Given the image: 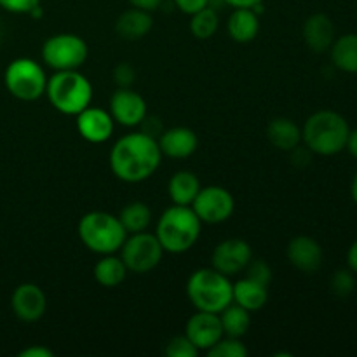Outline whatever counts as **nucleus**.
<instances>
[{"label":"nucleus","mask_w":357,"mask_h":357,"mask_svg":"<svg viewBox=\"0 0 357 357\" xmlns=\"http://www.w3.org/2000/svg\"><path fill=\"white\" fill-rule=\"evenodd\" d=\"M220 17L213 7H204L190 16V31L199 40H208L218 31Z\"/></svg>","instance_id":"cd10ccee"},{"label":"nucleus","mask_w":357,"mask_h":357,"mask_svg":"<svg viewBox=\"0 0 357 357\" xmlns=\"http://www.w3.org/2000/svg\"><path fill=\"white\" fill-rule=\"evenodd\" d=\"M349 122L333 110H319L310 115L302 128V143L312 153L323 157L337 155L347 145Z\"/></svg>","instance_id":"7ed1b4c3"},{"label":"nucleus","mask_w":357,"mask_h":357,"mask_svg":"<svg viewBox=\"0 0 357 357\" xmlns=\"http://www.w3.org/2000/svg\"><path fill=\"white\" fill-rule=\"evenodd\" d=\"M77 131L86 142L100 145V143L108 142L115 129V121L112 119L110 112L100 107H87L86 110L75 115Z\"/></svg>","instance_id":"2eb2a0df"},{"label":"nucleus","mask_w":357,"mask_h":357,"mask_svg":"<svg viewBox=\"0 0 357 357\" xmlns=\"http://www.w3.org/2000/svg\"><path fill=\"white\" fill-rule=\"evenodd\" d=\"M40 6V0H0V7L13 14H30Z\"/></svg>","instance_id":"72a5a7b5"},{"label":"nucleus","mask_w":357,"mask_h":357,"mask_svg":"<svg viewBox=\"0 0 357 357\" xmlns=\"http://www.w3.org/2000/svg\"><path fill=\"white\" fill-rule=\"evenodd\" d=\"M20 357H54V352L44 345H31V347L23 349L20 352Z\"/></svg>","instance_id":"4c0bfd02"},{"label":"nucleus","mask_w":357,"mask_h":357,"mask_svg":"<svg viewBox=\"0 0 357 357\" xmlns=\"http://www.w3.org/2000/svg\"><path fill=\"white\" fill-rule=\"evenodd\" d=\"M267 138L272 146L289 152L302 143V128L288 117H275L268 122Z\"/></svg>","instance_id":"412c9836"},{"label":"nucleus","mask_w":357,"mask_h":357,"mask_svg":"<svg viewBox=\"0 0 357 357\" xmlns=\"http://www.w3.org/2000/svg\"><path fill=\"white\" fill-rule=\"evenodd\" d=\"M47 79L42 65L31 58H16L7 65L3 82L10 96L21 101H37L45 94Z\"/></svg>","instance_id":"0eeeda50"},{"label":"nucleus","mask_w":357,"mask_h":357,"mask_svg":"<svg viewBox=\"0 0 357 357\" xmlns=\"http://www.w3.org/2000/svg\"><path fill=\"white\" fill-rule=\"evenodd\" d=\"M136 80V70L131 63L122 61L114 68V82L117 87H132Z\"/></svg>","instance_id":"473e14b6"},{"label":"nucleus","mask_w":357,"mask_h":357,"mask_svg":"<svg viewBox=\"0 0 357 357\" xmlns=\"http://www.w3.org/2000/svg\"><path fill=\"white\" fill-rule=\"evenodd\" d=\"M192 209L202 223L218 225L234 215L236 199L227 188L220 185H208V187H201L197 197L192 202Z\"/></svg>","instance_id":"9d476101"},{"label":"nucleus","mask_w":357,"mask_h":357,"mask_svg":"<svg viewBox=\"0 0 357 357\" xmlns=\"http://www.w3.org/2000/svg\"><path fill=\"white\" fill-rule=\"evenodd\" d=\"M42 61L54 72L79 70L89 56V47L80 35L56 33L42 44Z\"/></svg>","instance_id":"6e6552de"},{"label":"nucleus","mask_w":357,"mask_h":357,"mask_svg":"<svg viewBox=\"0 0 357 357\" xmlns=\"http://www.w3.org/2000/svg\"><path fill=\"white\" fill-rule=\"evenodd\" d=\"M164 354L167 357H197L199 349L185 335H180V337H173L167 342Z\"/></svg>","instance_id":"7c9ffc66"},{"label":"nucleus","mask_w":357,"mask_h":357,"mask_svg":"<svg viewBox=\"0 0 357 357\" xmlns=\"http://www.w3.org/2000/svg\"><path fill=\"white\" fill-rule=\"evenodd\" d=\"M250 310L243 309L237 303H230L227 305L222 312L218 314L220 321H222V328H223V335L225 337H232V338H243L244 335L250 331L251 326V316Z\"/></svg>","instance_id":"a878e982"},{"label":"nucleus","mask_w":357,"mask_h":357,"mask_svg":"<svg viewBox=\"0 0 357 357\" xmlns=\"http://www.w3.org/2000/svg\"><path fill=\"white\" fill-rule=\"evenodd\" d=\"M345 150H347V152L357 160V129H351V132H349Z\"/></svg>","instance_id":"79ce46f5"},{"label":"nucleus","mask_w":357,"mask_h":357,"mask_svg":"<svg viewBox=\"0 0 357 357\" xmlns=\"http://www.w3.org/2000/svg\"><path fill=\"white\" fill-rule=\"evenodd\" d=\"M268 286L260 284L253 279L243 278L234 282V303L250 312L264 309L268 300Z\"/></svg>","instance_id":"4be33fe9"},{"label":"nucleus","mask_w":357,"mask_h":357,"mask_svg":"<svg viewBox=\"0 0 357 357\" xmlns=\"http://www.w3.org/2000/svg\"><path fill=\"white\" fill-rule=\"evenodd\" d=\"M45 96L59 114L75 117L93 101V84L79 70L54 72L47 79Z\"/></svg>","instance_id":"20e7f679"},{"label":"nucleus","mask_w":357,"mask_h":357,"mask_svg":"<svg viewBox=\"0 0 357 357\" xmlns=\"http://www.w3.org/2000/svg\"><path fill=\"white\" fill-rule=\"evenodd\" d=\"M202 222L192 206L173 204L160 215L155 225V237L164 253L181 255L195 246L201 236Z\"/></svg>","instance_id":"f03ea898"},{"label":"nucleus","mask_w":357,"mask_h":357,"mask_svg":"<svg viewBox=\"0 0 357 357\" xmlns=\"http://www.w3.org/2000/svg\"><path fill=\"white\" fill-rule=\"evenodd\" d=\"M356 288V278L354 272L351 268H340V271L335 272L331 275L330 281V289L333 295L340 296V298H345V296L351 295Z\"/></svg>","instance_id":"c756f323"},{"label":"nucleus","mask_w":357,"mask_h":357,"mask_svg":"<svg viewBox=\"0 0 357 357\" xmlns=\"http://www.w3.org/2000/svg\"><path fill=\"white\" fill-rule=\"evenodd\" d=\"M330 56L335 68L345 73H357V33H345L335 38Z\"/></svg>","instance_id":"393cba45"},{"label":"nucleus","mask_w":357,"mask_h":357,"mask_svg":"<svg viewBox=\"0 0 357 357\" xmlns=\"http://www.w3.org/2000/svg\"><path fill=\"white\" fill-rule=\"evenodd\" d=\"M77 232L84 246L101 257L117 253L128 237L119 216L107 211L86 213L80 218Z\"/></svg>","instance_id":"423d86ee"},{"label":"nucleus","mask_w":357,"mask_h":357,"mask_svg":"<svg viewBox=\"0 0 357 357\" xmlns=\"http://www.w3.org/2000/svg\"><path fill=\"white\" fill-rule=\"evenodd\" d=\"M185 337L199 349V352H208L220 338L225 337L220 316L197 310L185 324Z\"/></svg>","instance_id":"4468645a"},{"label":"nucleus","mask_w":357,"mask_h":357,"mask_svg":"<svg viewBox=\"0 0 357 357\" xmlns=\"http://www.w3.org/2000/svg\"><path fill=\"white\" fill-rule=\"evenodd\" d=\"M201 190V181L192 171H176L167 183V192L173 204L192 206Z\"/></svg>","instance_id":"5701e85b"},{"label":"nucleus","mask_w":357,"mask_h":357,"mask_svg":"<svg viewBox=\"0 0 357 357\" xmlns=\"http://www.w3.org/2000/svg\"><path fill=\"white\" fill-rule=\"evenodd\" d=\"M108 112L115 124L124 126V128H136L149 114V108H146L145 98L136 93L132 87H117V91L110 98Z\"/></svg>","instance_id":"f8f14e48"},{"label":"nucleus","mask_w":357,"mask_h":357,"mask_svg":"<svg viewBox=\"0 0 357 357\" xmlns=\"http://www.w3.org/2000/svg\"><path fill=\"white\" fill-rule=\"evenodd\" d=\"M286 258L296 271L303 274H314L323 265L324 253L321 244L314 237L296 236L288 243Z\"/></svg>","instance_id":"dca6fc26"},{"label":"nucleus","mask_w":357,"mask_h":357,"mask_svg":"<svg viewBox=\"0 0 357 357\" xmlns=\"http://www.w3.org/2000/svg\"><path fill=\"white\" fill-rule=\"evenodd\" d=\"M10 309L14 316L23 323H35L42 319L47 309V298L44 289L33 282H23L17 286L10 296Z\"/></svg>","instance_id":"ddd939ff"},{"label":"nucleus","mask_w":357,"mask_h":357,"mask_svg":"<svg viewBox=\"0 0 357 357\" xmlns=\"http://www.w3.org/2000/svg\"><path fill=\"white\" fill-rule=\"evenodd\" d=\"M139 128H142L139 131L145 132V135H149V136H152V138H155V139L164 132L162 121H160L157 115H152V114L145 115V119L139 122Z\"/></svg>","instance_id":"f704fd0d"},{"label":"nucleus","mask_w":357,"mask_h":357,"mask_svg":"<svg viewBox=\"0 0 357 357\" xmlns=\"http://www.w3.org/2000/svg\"><path fill=\"white\" fill-rule=\"evenodd\" d=\"M246 272V278L248 279H253V281L260 282V284L268 286L272 281V271H271V265L267 264L265 260H253L248 264V267L244 268Z\"/></svg>","instance_id":"2f4dec72"},{"label":"nucleus","mask_w":357,"mask_h":357,"mask_svg":"<svg viewBox=\"0 0 357 357\" xmlns=\"http://www.w3.org/2000/svg\"><path fill=\"white\" fill-rule=\"evenodd\" d=\"M162 160L155 138L145 132H129L114 143L108 155L112 173L124 183H142L153 176Z\"/></svg>","instance_id":"f257e3e1"},{"label":"nucleus","mask_w":357,"mask_h":357,"mask_svg":"<svg viewBox=\"0 0 357 357\" xmlns=\"http://www.w3.org/2000/svg\"><path fill=\"white\" fill-rule=\"evenodd\" d=\"M164 0H129V3H131L132 7H138V9H143V10H149V13H153V10H157L160 7V3H162Z\"/></svg>","instance_id":"ea45409f"},{"label":"nucleus","mask_w":357,"mask_h":357,"mask_svg":"<svg viewBox=\"0 0 357 357\" xmlns=\"http://www.w3.org/2000/svg\"><path fill=\"white\" fill-rule=\"evenodd\" d=\"M351 195H352V201L357 204V173L352 178V183H351Z\"/></svg>","instance_id":"37998d69"},{"label":"nucleus","mask_w":357,"mask_h":357,"mask_svg":"<svg viewBox=\"0 0 357 357\" xmlns=\"http://www.w3.org/2000/svg\"><path fill=\"white\" fill-rule=\"evenodd\" d=\"M289 157H291L293 166L307 167L310 164V160H312V152H310L305 145L302 146V143H300L298 146H295L293 150H289Z\"/></svg>","instance_id":"c9c22d12"},{"label":"nucleus","mask_w":357,"mask_h":357,"mask_svg":"<svg viewBox=\"0 0 357 357\" xmlns=\"http://www.w3.org/2000/svg\"><path fill=\"white\" fill-rule=\"evenodd\" d=\"M162 155L169 159H187L197 152L199 138L194 129L176 126V128L164 129L162 135L157 138Z\"/></svg>","instance_id":"f3484780"},{"label":"nucleus","mask_w":357,"mask_h":357,"mask_svg":"<svg viewBox=\"0 0 357 357\" xmlns=\"http://www.w3.org/2000/svg\"><path fill=\"white\" fill-rule=\"evenodd\" d=\"M206 354L209 357H246L248 347L243 344L241 338L223 337Z\"/></svg>","instance_id":"c85d7f7f"},{"label":"nucleus","mask_w":357,"mask_h":357,"mask_svg":"<svg viewBox=\"0 0 357 357\" xmlns=\"http://www.w3.org/2000/svg\"><path fill=\"white\" fill-rule=\"evenodd\" d=\"M223 2H225L227 6L234 7V9H239V7H248V9H255L258 13V9H260V6L264 0H223Z\"/></svg>","instance_id":"58836bf2"},{"label":"nucleus","mask_w":357,"mask_h":357,"mask_svg":"<svg viewBox=\"0 0 357 357\" xmlns=\"http://www.w3.org/2000/svg\"><path fill=\"white\" fill-rule=\"evenodd\" d=\"M251 258H253V250H251L250 243L232 237V239H225L216 244L211 255V264L213 268L232 278V275L244 272Z\"/></svg>","instance_id":"9b49d317"},{"label":"nucleus","mask_w":357,"mask_h":357,"mask_svg":"<svg viewBox=\"0 0 357 357\" xmlns=\"http://www.w3.org/2000/svg\"><path fill=\"white\" fill-rule=\"evenodd\" d=\"M347 267L351 268L354 274H357V239L351 244L347 251Z\"/></svg>","instance_id":"a19ab883"},{"label":"nucleus","mask_w":357,"mask_h":357,"mask_svg":"<svg viewBox=\"0 0 357 357\" xmlns=\"http://www.w3.org/2000/svg\"><path fill=\"white\" fill-rule=\"evenodd\" d=\"M173 2H174V6L181 10V13L192 16V14L197 13V10L208 7L211 0H173Z\"/></svg>","instance_id":"e433bc0d"},{"label":"nucleus","mask_w":357,"mask_h":357,"mask_svg":"<svg viewBox=\"0 0 357 357\" xmlns=\"http://www.w3.org/2000/svg\"><path fill=\"white\" fill-rule=\"evenodd\" d=\"M258 31H260V20L255 9L239 7V9H234L227 20V33L234 42H239V44L253 42Z\"/></svg>","instance_id":"aec40b11"},{"label":"nucleus","mask_w":357,"mask_h":357,"mask_svg":"<svg viewBox=\"0 0 357 357\" xmlns=\"http://www.w3.org/2000/svg\"><path fill=\"white\" fill-rule=\"evenodd\" d=\"M153 26L152 13L149 10L138 9V7H131V9L124 10L121 16L115 21V33L128 42L142 40L143 37L150 33Z\"/></svg>","instance_id":"6ab92c4d"},{"label":"nucleus","mask_w":357,"mask_h":357,"mask_svg":"<svg viewBox=\"0 0 357 357\" xmlns=\"http://www.w3.org/2000/svg\"><path fill=\"white\" fill-rule=\"evenodd\" d=\"M119 220H121L124 230L129 234L145 232L152 223V209L142 201H132L126 204L119 213Z\"/></svg>","instance_id":"bb28decb"},{"label":"nucleus","mask_w":357,"mask_h":357,"mask_svg":"<svg viewBox=\"0 0 357 357\" xmlns=\"http://www.w3.org/2000/svg\"><path fill=\"white\" fill-rule=\"evenodd\" d=\"M302 37L307 47L316 54L330 51L335 38V24L330 16L323 13H316L305 20L302 26Z\"/></svg>","instance_id":"a211bd4d"},{"label":"nucleus","mask_w":357,"mask_h":357,"mask_svg":"<svg viewBox=\"0 0 357 357\" xmlns=\"http://www.w3.org/2000/svg\"><path fill=\"white\" fill-rule=\"evenodd\" d=\"M187 296L197 310L220 314L234 302V282L216 268H199L188 278Z\"/></svg>","instance_id":"39448f33"},{"label":"nucleus","mask_w":357,"mask_h":357,"mask_svg":"<svg viewBox=\"0 0 357 357\" xmlns=\"http://www.w3.org/2000/svg\"><path fill=\"white\" fill-rule=\"evenodd\" d=\"M119 251H121V258L128 271L135 272V274L152 272L162 261L164 257V250L155 234H149L146 230L129 234Z\"/></svg>","instance_id":"1a4fd4ad"},{"label":"nucleus","mask_w":357,"mask_h":357,"mask_svg":"<svg viewBox=\"0 0 357 357\" xmlns=\"http://www.w3.org/2000/svg\"><path fill=\"white\" fill-rule=\"evenodd\" d=\"M128 267L122 261L121 257H115L112 255H103L101 260H98V264L94 265V279L100 286L103 288H117L119 284L126 281L128 278Z\"/></svg>","instance_id":"b1692460"}]
</instances>
